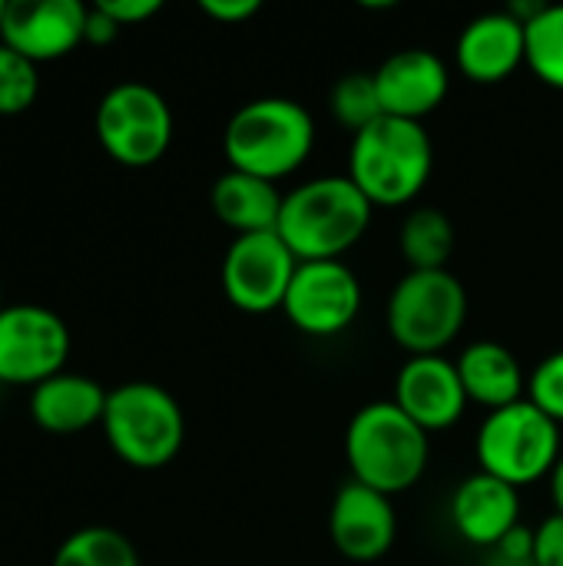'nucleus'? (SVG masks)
Returning a JSON list of instances; mask_svg holds the SVG:
<instances>
[{"label":"nucleus","mask_w":563,"mask_h":566,"mask_svg":"<svg viewBox=\"0 0 563 566\" xmlns=\"http://www.w3.org/2000/svg\"><path fill=\"white\" fill-rule=\"evenodd\" d=\"M372 216L375 206L348 176H319L285 192L275 232L299 262H342L365 239Z\"/></svg>","instance_id":"obj_1"},{"label":"nucleus","mask_w":563,"mask_h":566,"mask_svg":"<svg viewBox=\"0 0 563 566\" xmlns=\"http://www.w3.org/2000/svg\"><path fill=\"white\" fill-rule=\"evenodd\" d=\"M315 149L312 113L289 96H262L242 103L222 133L229 169L279 182L299 172Z\"/></svg>","instance_id":"obj_2"},{"label":"nucleus","mask_w":563,"mask_h":566,"mask_svg":"<svg viewBox=\"0 0 563 566\" xmlns=\"http://www.w3.org/2000/svg\"><path fill=\"white\" fill-rule=\"evenodd\" d=\"M435 172V146L425 123L382 116L348 146V179L378 209H398L421 196Z\"/></svg>","instance_id":"obj_3"},{"label":"nucleus","mask_w":563,"mask_h":566,"mask_svg":"<svg viewBox=\"0 0 563 566\" xmlns=\"http://www.w3.org/2000/svg\"><path fill=\"white\" fill-rule=\"evenodd\" d=\"M345 461L352 481L395 497L425 478L431 461V434H425L392 398L372 401L348 421Z\"/></svg>","instance_id":"obj_4"},{"label":"nucleus","mask_w":563,"mask_h":566,"mask_svg":"<svg viewBox=\"0 0 563 566\" xmlns=\"http://www.w3.org/2000/svg\"><path fill=\"white\" fill-rule=\"evenodd\" d=\"M100 428L110 451L139 471L166 468L186 441V415L179 401L153 381H126L113 388Z\"/></svg>","instance_id":"obj_5"},{"label":"nucleus","mask_w":563,"mask_h":566,"mask_svg":"<svg viewBox=\"0 0 563 566\" xmlns=\"http://www.w3.org/2000/svg\"><path fill=\"white\" fill-rule=\"evenodd\" d=\"M468 292L451 272H405L385 305V325L392 342L415 355H445L448 345L465 332Z\"/></svg>","instance_id":"obj_6"},{"label":"nucleus","mask_w":563,"mask_h":566,"mask_svg":"<svg viewBox=\"0 0 563 566\" xmlns=\"http://www.w3.org/2000/svg\"><path fill=\"white\" fill-rule=\"evenodd\" d=\"M475 454L484 474L518 491L544 478L551 481L563 454L561 424H554L541 408L524 398L511 408L491 411L481 421Z\"/></svg>","instance_id":"obj_7"},{"label":"nucleus","mask_w":563,"mask_h":566,"mask_svg":"<svg viewBox=\"0 0 563 566\" xmlns=\"http://www.w3.org/2000/svg\"><path fill=\"white\" fill-rule=\"evenodd\" d=\"M96 139L126 169L156 166L173 143V109L149 83H116L96 106Z\"/></svg>","instance_id":"obj_8"},{"label":"nucleus","mask_w":563,"mask_h":566,"mask_svg":"<svg viewBox=\"0 0 563 566\" xmlns=\"http://www.w3.org/2000/svg\"><path fill=\"white\" fill-rule=\"evenodd\" d=\"M70 328L43 305L0 308V385H27L30 391L46 378L66 371Z\"/></svg>","instance_id":"obj_9"},{"label":"nucleus","mask_w":563,"mask_h":566,"mask_svg":"<svg viewBox=\"0 0 563 566\" xmlns=\"http://www.w3.org/2000/svg\"><path fill=\"white\" fill-rule=\"evenodd\" d=\"M299 259L279 239V232L236 235L222 255V292L246 315L282 312L285 292L295 279Z\"/></svg>","instance_id":"obj_10"},{"label":"nucleus","mask_w":563,"mask_h":566,"mask_svg":"<svg viewBox=\"0 0 563 566\" xmlns=\"http://www.w3.org/2000/svg\"><path fill=\"white\" fill-rule=\"evenodd\" d=\"M362 312V282L345 262H299L282 315L309 338H335Z\"/></svg>","instance_id":"obj_11"},{"label":"nucleus","mask_w":563,"mask_h":566,"mask_svg":"<svg viewBox=\"0 0 563 566\" xmlns=\"http://www.w3.org/2000/svg\"><path fill=\"white\" fill-rule=\"evenodd\" d=\"M86 13L80 0H7L0 40L37 66L53 63L83 43Z\"/></svg>","instance_id":"obj_12"},{"label":"nucleus","mask_w":563,"mask_h":566,"mask_svg":"<svg viewBox=\"0 0 563 566\" xmlns=\"http://www.w3.org/2000/svg\"><path fill=\"white\" fill-rule=\"evenodd\" d=\"M329 537L348 564H378L398 541V511L392 497L348 481L332 501Z\"/></svg>","instance_id":"obj_13"},{"label":"nucleus","mask_w":563,"mask_h":566,"mask_svg":"<svg viewBox=\"0 0 563 566\" xmlns=\"http://www.w3.org/2000/svg\"><path fill=\"white\" fill-rule=\"evenodd\" d=\"M392 401L425 431L438 434L455 428L468 411V395L458 365L445 355H415L395 375Z\"/></svg>","instance_id":"obj_14"},{"label":"nucleus","mask_w":563,"mask_h":566,"mask_svg":"<svg viewBox=\"0 0 563 566\" xmlns=\"http://www.w3.org/2000/svg\"><path fill=\"white\" fill-rule=\"evenodd\" d=\"M375 90L382 99V113L408 123H425L451 90L448 63L425 46H408L382 60L375 70Z\"/></svg>","instance_id":"obj_15"},{"label":"nucleus","mask_w":563,"mask_h":566,"mask_svg":"<svg viewBox=\"0 0 563 566\" xmlns=\"http://www.w3.org/2000/svg\"><path fill=\"white\" fill-rule=\"evenodd\" d=\"M524 56H528L524 23L508 10H491L468 20V27L458 33L455 43V63L461 76L481 86H494L514 76L518 66H524Z\"/></svg>","instance_id":"obj_16"},{"label":"nucleus","mask_w":563,"mask_h":566,"mask_svg":"<svg viewBox=\"0 0 563 566\" xmlns=\"http://www.w3.org/2000/svg\"><path fill=\"white\" fill-rule=\"evenodd\" d=\"M448 514L461 541L494 551L514 527H521V491L484 471H475L455 488Z\"/></svg>","instance_id":"obj_17"},{"label":"nucleus","mask_w":563,"mask_h":566,"mask_svg":"<svg viewBox=\"0 0 563 566\" xmlns=\"http://www.w3.org/2000/svg\"><path fill=\"white\" fill-rule=\"evenodd\" d=\"M110 391L76 371H60L30 391V418L50 434H80L103 424Z\"/></svg>","instance_id":"obj_18"},{"label":"nucleus","mask_w":563,"mask_h":566,"mask_svg":"<svg viewBox=\"0 0 563 566\" xmlns=\"http://www.w3.org/2000/svg\"><path fill=\"white\" fill-rule=\"evenodd\" d=\"M455 365L468 401L481 405L488 415L528 398V375L518 355L501 342H475L455 358Z\"/></svg>","instance_id":"obj_19"},{"label":"nucleus","mask_w":563,"mask_h":566,"mask_svg":"<svg viewBox=\"0 0 563 566\" xmlns=\"http://www.w3.org/2000/svg\"><path fill=\"white\" fill-rule=\"evenodd\" d=\"M282 192L275 182L226 169L209 192L216 219L232 229L236 235H259V232H275L279 216H282Z\"/></svg>","instance_id":"obj_20"},{"label":"nucleus","mask_w":563,"mask_h":566,"mask_svg":"<svg viewBox=\"0 0 563 566\" xmlns=\"http://www.w3.org/2000/svg\"><path fill=\"white\" fill-rule=\"evenodd\" d=\"M458 245L455 222L441 209H415L398 229V252L408 262V272H441L448 269Z\"/></svg>","instance_id":"obj_21"},{"label":"nucleus","mask_w":563,"mask_h":566,"mask_svg":"<svg viewBox=\"0 0 563 566\" xmlns=\"http://www.w3.org/2000/svg\"><path fill=\"white\" fill-rule=\"evenodd\" d=\"M53 566H139V554L116 527H80L56 547Z\"/></svg>","instance_id":"obj_22"},{"label":"nucleus","mask_w":563,"mask_h":566,"mask_svg":"<svg viewBox=\"0 0 563 566\" xmlns=\"http://www.w3.org/2000/svg\"><path fill=\"white\" fill-rule=\"evenodd\" d=\"M528 70L551 90L563 93V3H544L534 20L524 23Z\"/></svg>","instance_id":"obj_23"},{"label":"nucleus","mask_w":563,"mask_h":566,"mask_svg":"<svg viewBox=\"0 0 563 566\" xmlns=\"http://www.w3.org/2000/svg\"><path fill=\"white\" fill-rule=\"evenodd\" d=\"M329 109L335 116V123L342 129H348L352 136L362 133L365 126H372L375 119H382V99L375 90V73H345L329 96Z\"/></svg>","instance_id":"obj_24"},{"label":"nucleus","mask_w":563,"mask_h":566,"mask_svg":"<svg viewBox=\"0 0 563 566\" xmlns=\"http://www.w3.org/2000/svg\"><path fill=\"white\" fill-rule=\"evenodd\" d=\"M40 96V66L0 40V116L27 113Z\"/></svg>","instance_id":"obj_25"},{"label":"nucleus","mask_w":563,"mask_h":566,"mask_svg":"<svg viewBox=\"0 0 563 566\" xmlns=\"http://www.w3.org/2000/svg\"><path fill=\"white\" fill-rule=\"evenodd\" d=\"M528 401L541 408L554 424H563V348L541 358L528 375Z\"/></svg>","instance_id":"obj_26"},{"label":"nucleus","mask_w":563,"mask_h":566,"mask_svg":"<svg viewBox=\"0 0 563 566\" xmlns=\"http://www.w3.org/2000/svg\"><path fill=\"white\" fill-rule=\"evenodd\" d=\"M534 566H563V514H551L534 527Z\"/></svg>","instance_id":"obj_27"},{"label":"nucleus","mask_w":563,"mask_h":566,"mask_svg":"<svg viewBox=\"0 0 563 566\" xmlns=\"http://www.w3.org/2000/svg\"><path fill=\"white\" fill-rule=\"evenodd\" d=\"M100 10H106L119 27H133V23H143L149 17H156L163 10L159 0H96Z\"/></svg>","instance_id":"obj_28"},{"label":"nucleus","mask_w":563,"mask_h":566,"mask_svg":"<svg viewBox=\"0 0 563 566\" xmlns=\"http://www.w3.org/2000/svg\"><path fill=\"white\" fill-rule=\"evenodd\" d=\"M199 10H202L209 20L232 27V23H246V20H252V17L262 10V3H259V0H202V3H199Z\"/></svg>","instance_id":"obj_29"},{"label":"nucleus","mask_w":563,"mask_h":566,"mask_svg":"<svg viewBox=\"0 0 563 566\" xmlns=\"http://www.w3.org/2000/svg\"><path fill=\"white\" fill-rule=\"evenodd\" d=\"M119 30H123V27H119L106 10L90 7V13H86V33H83V43L106 46V43H113V40L119 36Z\"/></svg>","instance_id":"obj_30"},{"label":"nucleus","mask_w":563,"mask_h":566,"mask_svg":"<svg viewBox=\"0 0 563 566\" xmlns=\"http://www.w3.org/2000/svg\"><path fill=\"white\" fill-rule=\"evenodd\" d=\"M551 501H554V511L563 514V454L557 468H554V474H551Z\"/></svg>","instance_id":"obj_31"},{"label":"nucleus","mask_w":563,"mask_h":566,"mask_svg":"<svg viewBox=\"0 0 563 566\" xmlns=\"http://www.w3.org/2000/svg\"><path fill=\"white\" fill-rule=\"evenodd\" d=\"M484 566H534V560H508V557H501V554L491 551V557H488Z\"/></svg>","instance_id":"obj_32"},{"label":"nucleus","mask_w":563,"mask_h":566,"mask_svg":"<svg viewBox=\"0 0 563 566\" xmlns=\"http://www.w3.org/2000/svg\"><path fill=\"white\" fill-rule=\"evenodd\" d=\"M3 7H7V0H0V30H3Z\"/></svg>","instance_id":"obj_33"},{"label":"nucleus","mask_w":563,"mask_h":566,"mask_svg":"<svg viewBox=\"0 0 563 566\" xmlns=\"http://www.w3.org/2000/svg\"><path fill=\"white\" fill-rule=\"evenodd\" d=\"M0 308H3V295H0Z\"/></svg>","instance_id":"obj_34"}]
</instances>
